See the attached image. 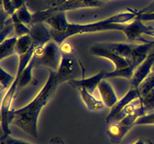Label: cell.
I'll list each match as a JSON object with an SVG mask.
<instances>
[{"label": "cell", "mask_w": 154, "mask_h": 144, "mask_svg": "<svg viewBox=\"0 0 154 144\" xmlns=\"http://www.w3.org/2000/svg\"><path fill=\"white\" fill-rule=\"evenodd\" d=\"M58 86L56 71L49 70V75L45 84L33 100L23 107L12 110L10 123L19 127L30 136L37 138L38 120L41 110L47 105L49 98Z\"/></svg>", "instance_id": "6da1fadb"}, {"label": "cell", "mask_w": 154, "mask_h": 144, "mask_svg": "<svg viewBox=\"0 0 154 144\" xmlns=\"http://www.w3.org/2000/svg\"><path fill=\"white\" fill-rule=\"evenodd\" d=\"M32 59L35 67H44L48 68V70L56 71L61 60L60 46L54 42H49L43 46H35Z\"/></svg>", "instance_id": "7a4b0ae2"}, {"label": "cell", "mask_w": 154, "mask_h": 144, "mask_svg": "<svg viewBox=\"0 0 154 144\" xmlns=\"http://www.w3.org/2000/svg\"><path fill=\"white\" fill-rule=\"evenodd\" d=\"M142 113L137 112L132 115H127L126 117L118 121L109 123L106 130V134L108 139L113 143H119L128 133L132 127L135 126V122L138 118L143 116Z\"/></svg>", "instance_id": "3957f363"}, {"label": "cell", "mask_w": 154, "mask_h": 144, "mask_svg": "<svg viewBox=\"0 0 154 144\" xmlns=\"http://www.w3.org/2000/svg\"><path fill=\"white\" fill-rule=\"evenodd\" d=\"M79 68H80V63L79 61H77V57L75 51L70 53H61L60 66L56 70L58 84L60 85L64 82H69L70 80L75 79Z\"/></svg>", "instance_id": "277c9868"}, {"label": "cell", "mask_w": 154, "mask_h": 144, "mask_svg": "<svg viewBox=\"0 0 154 144\" xmlns=\"http://www.w3.org/2000/svg\"><path fill=\"white\" fill-rule=\"evenodd\" d=\"M91 52L93 55L110 60L116 67L114 70H120L129 67V62L125 58L118 55L117 53L111 50L104 44H97L93 46L91 49Z\"/></svg>", "instance_id": "5b68a950"}, {"label": "cell", "mask_w": 154, "mask_h": 144, "mask_svg": "<svg viewBox=\"0 0 154 144\" xmlns=\"http://www.w3.org/2000/svg\"><path fill=\"white\" fill-rule=\"evenodd\" d=\"M82 69V79H72L70 80L69 82H67L68 83L74 87L75 89H80L84 88L86 89L87 91L90 92L91 94L95 93L97 87H98L99 83L103 79H106V73L107 72L104 70H101L100 72H99L98 74L92 75L91 77H88V78H85L84 77V68L83 67V64L80 63Z\"/></svg>", "instance_id": "8992f818"}, {"label": "cell", "mask_w": 154, "mask_h": 144, "mask_svg": "<svg viewBox=\"0 0 154 144\" xmlns=\"http://www.w3.org/2000/svg\"><path fill=\"white\" fill-rule=\"evenodd\" d=\"M154 66V53L149 54L146 59L137 67L130 79V88L138 89L144 79L152 71Z\"/></svg>", "instance_id": "52a82bcc"}, {"label": "cell", "mask_w": 154, "mask_h": 144, "mask_svg": "<svg viewBox=\"0 0 154 144\" xmlns=\"http://www.w3.org/2000/svg\"><path fill=\"white\" fill-rule=\"evenodd\" d=\"M97 90L100 96V99L107 107L112 108L119 100L112 85L105 80V79L99 83Z\"/></svg>", "instance_id": "ba28073f"}, {"label": "cell", "mask_w": 154, "mask_h": 144, "mask_svg": "<svg viewBox=\"0 0 154 144\" xmlns=\"http://www.w3.org/2000/svg\"><path fill=\"white\" fill-rule=\"evenodd\" d=\"M79 95L81 97L82 101L86 106V107L91 111H98L103 109L105 106L101 99L97 98L94 94H91L87 91L86 89L80 88L78 89Z\"/></svg>", "instance_id": "9c48e42d"}, {"label": "cell", "mask_w": 154, "mask_h": 144, "mask_svg": "<svg viewBox=\"0 0 154 144\" xmlns=\"http://www.w3.org/2000/svg\"><path fill=\"white\" fill-rule=\"evenodd\" d=\"M16 38H11L8 39L1 43L0 47V60L2 61L5 58L11 56V55L16 54V46H17Z\"/></svg>", "instance_id": "30bf717a"}, {"label": "cell", "mask_w": 154, "mask_h": 144, "mask_svg": "<svg viewBox=\"0 0 154 144\" xmlns=\"http://www.w3.org/2000/svg\"><path fill=\"white\" fill-rule=\"evenodd\" d=\"M35 68L34 66V61L31 57L30 62L26 67V68L23 70V71L22 72L19 77V85H18V88H22L24 86H27L28 84H30L31 82L33 81V76H32V70Z\"/></svg>", "instance_id": "8fae6325"}, {"label": "cell", "mask_w": 154, "mask_h": 144, "mask_svg": "<svg viewBox=\"0 0 154 144\" xmlns=\"http://www.w3.org/2000/svg\"><path fill=\"white\" fill-rule=\"evenodd\" d=\"M140 98L141 99L146 114L154 111V89Z\"/></svg>", "instance_id": "7c38bea8"}, {"label": "cell", "mask_w": 154, "mask_h": 144, "mask_svg": "<svg viewBox=\"0 0 154 144\" xmlns=\"http://www.w3.org/2000/svg\"><path fill=\"white\" fill-rule=\"evenodd\" d=\"M1 85H2V90L7 89V91L11 87L13 83L15 76H13L8 72L5 70L2 67H1Z\"/></svg>", "instance_id": "4fadbf2b"}, {"label": "cell", "mask_w": 154, "mask_h": 144, "mask_svg": "<svg viewBox=\"0 0 154 144\" xmlns=\"http://www.w3.org/2000/svg\"><path fill=\"white\" fill-rule=\"evenodd\" d=\"M135 125H153L154 126V111L148 113L146 115L138 118Z\"/></svg>", "instance_id": "5bb4252c"}, {"label": "cell", "mask_w": 154, "mask_h": 144, "mask_svg": "<svg viewBox=\"0 0 154 144\" xmlns=\"http://www.w3.org/2000/svg\"><path fill=\"white\" fill-rule=\"evenodd\" d=\"M1 144H32L31 142L23 140L20 139H16L11 135L2 137L1 136Z\"/></svg>", "instance_id": "9a60e30c"}, {"label": "cell", "mask_w": 154, "mask_h": 144, "mask_svg": "<svg viewBox=\"0 0 154 144\" xmlns=\"http://www.w3.org/2000/svg\"><path fill=\"white\" fill-rule=\"evenodd\" d=\"M49 144H64V142L60 137H55L51 139Z\"/></svg>", "instance_id": "2e32d148"}, {"label": "cell", "mask_w": 154, "mask_h": 144, "mask_svg": "<svg viewBox=\"0 0 154 144\" xmlns=\"http://www.w3.org/2000/svg\"><path fill=\"white\" fill-rule=\"evenodd\" d=\"M133 144H146L145 142H144L143 140H141V139H138L136 142H134Z\"/></svg>", "instance_id": "e0dca14e"}, {"label": "cell", "mask_w": 154, "mask_h": 144, "mask_svg": "<svg viewBox=\"0 0 154 144\" xmlns=\"http://www.w3.org/2000/svg\"><path fill=\"white\" fill-rule=\"evenodd\" d=\"M146 33H147V34H149V35L153 36V37H154V30H152V31H149V32H146Z\"/></svg>", "instance_id": "ac0fdd59"}]
</instances>
